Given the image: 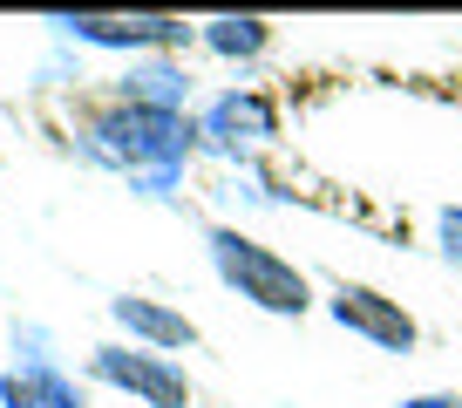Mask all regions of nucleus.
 Instances as JSON below:
<instances>
[{"label": "nucleus", "mask_w": 462, "mask_h": 408, "mask_svg": "<svg viewBox=\"0 0 462 408\" xmlns=\"http://www.w3.org/2000/svg\"><path fill=\"white\" fill-rule=\"evenodd\" d=\"M82 150L102 171H123L130 184H171L190 157H198V116H163V109H136V102H102L82 123Z\"/></svg>", "instance_id": "obj_1"}, {"label": "nucleus", "mask_w": 462, "mask_h": 408, "mask_svg": "<svg viewBox=\"0 0 462 408\" xmlns=\"http://www.w3.org/2000/svg\"><path fill=\"white\" fill-rule=\"evenodd\" d=\"M204 246H211V273L225 279L238 300H252L259 313H279V320L313 313V286H306V273L292 259H279L273 246H259L252 232H238V225H211Z\"/></svg>", "instance_id": "obj_2"}, {"label": "nucleus", "mask_w": 462, "mask_h": 408, "mask_svg": "<svg viewBox=\"0 0 462 408\" xmlns=\"http://www.w3.org/2000/svg\"><path fill=\"white\" fill-rule=\"evenodd\" d=\"M48 28L75 48H102V55H130V61H150V55H171V48L198 42V28L177 14H48Z\"/></svg>", "instance_id": "obj_3"}, {"label": "nucleus", "mask_w": 462, "mask_h": 408, "mask_svg": "<svg viewBox=\"0 0 462 408\" xmlns=\"http://www.w3.org/2000/svg\"><path fill=\"white\" fill-rule=\"evenodd\" d=\"M88 381H102V388H116V394H130V402H143V408H190V375H184V361L150 354V348H130V340H102V348L88 354Z\"/></svg>", "instance_id": "obj_4"}, {"label": "nucleus", "mask_w": 462, "mask_h": 408, "mask_svg": "<svg viewBox=\"0 0 462 408\" xmlns=\"http://www.w3.org/2000/svg\"><path fill=\"white\" fill-rule=\"evenodd\" d=\"M273 136H279V109H273L265 88H217L198 109V144L217 150V157H231V163L259 157Z\"/></svg>", "instance_id": "obj_5"}, {"label": "nucleus", "mask_w": 462, "mask_h": 408, "mask_svg": "<svg viewBox=\"0 0 462 408\" xmlns=\"http://www.w3.org/2000/svg\"><path fill=\"white\" fill-rule=\"evenodd\" d=\"M327 313H333V327L361 334L367 348H381V354H415V340H421L415 313H408L394 292L361 286V279H340V286L327 292Z\"/></svg>", "instance_id": "obj_6"}, {"label": "nucleus", "mask_w": 462, "mask_h": 408, "mask_svg": "<svg viewBox=\"0 0 462 408\" xmlns=\"http://www.w3.org/2000/svg\"><path fill=\"white\" fill-rule=\"evenodd\" d=\"M109 320H116V334L130 340V348L171 354V361L198 348V320L177 313V306H163V300H150V292H116V300H109Z\"/></svg>", "instance_id": "obj_7"}, {"label": "nucleus", "mask_w": 462, "mask_h": 408, "mask_svg": "<svg viewBox=\"0 0 462 408\" xmlns=\"http://www.w3.org/2000/svg\"><path fill=\"white\" fill-rule=\"evenodd\" d=\"M0 408H88V388L55 361H14L0 375Z\"/></svg>", "instance_id": "obj_8"}, {"label": "nucleus", "mask_w": 462, "mask_h": 408, "mask_svg": "<svg viewBox=\"0 0 462 408\" xmlns=\"http://www.w3.org/2000/svg\"><path fill=\"white\" fill-rule=\"evenodd\" d=\"M190 75L177 69L171 55H150V61H130L123 82H116V102H136V109H163V116H190Z\"/></svg>", "instance_id": "obj_9"}, {"label": "nucleus", "mask_w": 462, "mask_h": 408, "mask_svg": "<svg viewBox=\"0 0 462 408\" xmlns=\"http://www.w3.org/2000/svg\"><path fill=\"white\" fill-rule=\"evenodd\" d=\"M198 42L211 48L217 61H259L265 48H273V21H259V14H211V21H198Z\"/></svg>", "instance_id": "obj_10"}, {"label": "nucleus", "mask_w": 462, "mask_h": 408, "mask_svg": "<svg viewBox=\"0 0 462 408\" xmlns=\"http://www.w3.org/2000/svg\"><path fill=\"white\" fill-rule=\"evenodd\" d=\"M435 246H442L448 265H462V204H442V211H435Z\"/></svg>", "instance_id": "obj_11"}, {"label": "nucleus", "mask_w": 462, "mask_h": 408, "mask_svg": "<svg viewBox=\"0 0 462 408\" xmlns=\"http://www.w3.org/2000/svg\"><path fill=\"white\" fill-rule=\"evenodd\" d=\"M402 408H462V394H408Z\"/></svg>", "instance_id": "obj_12"}]
</instances>
